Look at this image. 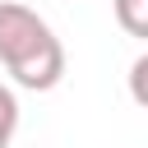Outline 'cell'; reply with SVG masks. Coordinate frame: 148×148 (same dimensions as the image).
<instances>
[{"mask_svg":"<svg viewBox=\"0 0 148 148\" xmlns=\"http://www.w3.org/2000/svg\"><path fill=\"white\" fill-rule=\"evenodd\" d=\"M0 65L14 74L18 88L46 92L65 74V46L37 9L0 0Z\"/></svg>","mask_w":148,"mask_h":148,"instance_id":"6da1fadb","label":"cell"},{"mask_svg":"<svg viewBox=\"0 0 148 148\" xmlns=\"http://www.w3.org/2000/svg\"><path fill=\"white\" fill-rule=\"evenodd\" d=\"M14 130H18V97H14V88L0 83V148L14 143Z\"/></svg>","mask_w":148,"mask_h":148,"instance_id":"3957f363","label":"cell"},{"mask_svg":"<svg viewBox=\"0 0 148 148\" xmlns=\"http://www.w3.org/2000/svg\"><path fill=\"white\" fill-rule=\"evenodd\" d=\"M130 74H134V97H139V102H143V74H148V56H139V60H134V69H130Z\"/></svg>","mask_w":148,"mask_h":148,"instance_id":"277c9868","label":"cell"},{"mask_svg":"<svg viewBox=\"0 0 148 148\" xmlns=\"http://www.w3.org/2000/svg\"><path fill=\"white\" fill-rule=\"evenodd\" d=\"M111 9L130 37H148V0H111Z\"/></svg>","mask_w":148,"mask_h":148,"instance_id":"7a4b0ae2","label":"cell"}]
</instances>
